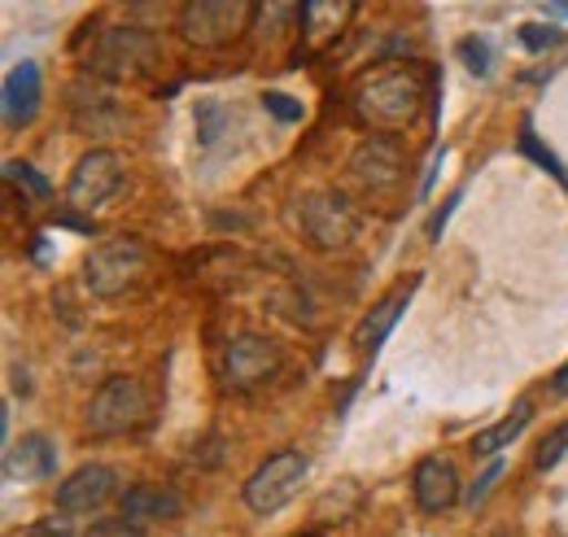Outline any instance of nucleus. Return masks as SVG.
Returning a JSON list of instances; mask_svg holds the SVG:
<instances>
[{
	"mask_svg": "<svg viewBox=\"0 0 568 537\" xmlns=\"http://www.w3.org/2000/svg\"><path fill=\"white\" fill-rule=\"evenodd\" d=\"M284 367V349L263 333H241L223 349V385L232 394H254L267 381H276Z\"/></svg>",
	"mask_w": 568,
	"mask_h": 537,
	"instance_id": "nucleus-5",
	"label": "nucleus"
},
{
	"mask_svg": "<svg viewBox=\"0 0 568 537\" xmlns=\"http://www.w3.org/2000/svg\"><path fill=\"white\" fill-rule=\"evenodd\" d=\"M568 455V424H556L542 442H538V455H534V468L538 472H551L560 459Z\"/></svg>",
	"mask_w": 568,
	"mask_h": 537,
	"instance_id": "nucleus-20",
	"label": "nucleus"
},
{
	"mask_svg": "<svg viewBox=\"0 0 568 537\" xmlns=\"http://www.w3.org/2000/svg\"><path fill=\"white\" fill-rule=\"evenodd\" d=\"M119 507L132 525H153V520H175L184 511V498L171 485H128L119 494Z\"/></svg>",
	"mask_w": 568,
	"mask_h": 537,
	"instance_id": "nucleus-16",
	"label": "nucleus"
},
{
	"mask_svg": "<svg viewBox=\"0 0 568 537\" xmlns=\"http://www.w3.org/2000/svg\"><path fill=\"white\" fill-rule=\"evenodd\" d=\"M27 537H71V525L67 520H40L36 529H27Z\"/></svg>",
	"mask_w": 568,
	"mask_h": 537,
	"instance_id": "nucleus-27",
	"label": "nucleus"
},
{
	"mask_svg": "<svg viewBox=\"0 0 568 537\" xmlns=\"http://www.w3.org/2000/svg\"><path fill=\"white\" fill-rule=\"evenodd\" d=\"M149 267V250H144L136 236H114V241H101L88 259H83V284L92 297H119L128 293Z\"/></svg>",
	"mask_w": 568,
	"mask_h": 537,
	"instance_id": "nucleus-4",
	"label": "nucleus"
},
{
	"mask_svg": "<svg viewBox=\"0 0 568 537\" xmlns=\"http://www.w3.org/2000/svg\"><path fill=\"white\" fill-rule=\"evenodd\" d=\"M551 394H556V398H568V363L551 376Z\"/></svg>",
	"mask_w": 568,
	"mask_h": 537,
	"instance_id": "nucleus-29",
	"label": "nucleus"
},
{
	"mask_svg": "<svg viewBox=\"0 0 568 537\" xmlns=\"http://www.w3.org/2000/svg\"><path fill=\"white\" fill-rule=\"evenodd\" d=\"M529 419H534V398H520V403L511 406V415L507 419H498L495 428H486V433H477L473 437V455H498V450H507L525 428H529Z\"/></svg>",
	"mask_w": 568,
	"mask_h": 537,
	"instance_id": "nucleus-18",
	"label": "nucleus"
},
{
	"mask_svg": "<svg viewBox=\"0 0 568 537\" xmlns=\"http://www.w3.org/2000/svg\"><path fill=\"white\" fill-rule=\"evenodd\" d=\"M416 288H420V275H412L407 284L389 288L381 302H372V311L358 320V328H355V345L363 354H376V349L385 345V336L394 333V324H398V315L407 311V302L416 297Z\"/></svg>",
	"mask_w": 568,
	"mask_h": 537,
	"instance_id": "nucleus-14",
	"label": "nucleus"
},
{
	"mask_svg": "<svg viewBox=\"0 0 568 537\" xmlns=\"http://www.w3.org/2000/svg\"><path fill=\"white\" fill-rule=\"evenodd\" d=\"M4 180H9V184H22V189H27L31 197H40V202L49 197V180L36 175L27 162H4Z\"/></svg>",
	"mask_w": 568,
	"mask_h": 537,
	"instance_id": "nucleus-21",
	"label": "nucleus"
},
{
	"mask_svg": "<svg viewBox=\"0 0 568 537\" xmlns=\"http://www.w3.org/2000/svg\"><path fill=\"white\" fill-rule=\"evenodd\" d=\"M144 419H149V389L136 376H110L92 394L83 428L92 437H123V433H136Z\"/></svg>",
	"mask_w": 568,
	"mask_h": 537,
	"instance_id": "nucleus-3",
	"label": "nucleus"
},
{
	"mask_svg": "<svg viewBox=\"0 0 568 537\" xmlns=\"http://www.w3.org/2000/svg\"><path fill=\"white\" fill-rule=\"evenodd\" d=\"M412 494H416V507L428 511V516H442V511H450L455 503H459V494H464V485H459V472L450 459H442V455H428L416 464V476H412Z\"/></svg>",
	"mask_w": 568,
	"mask_h": 537,
	"instance_id": "nucleus-13",
	"label": "nucleus"
},
{
	"mask_svg": "<svg viewBox=\"0 0 568 537\" xmlns=\"http://www.w3.org/2000/svg\"><path fill=\"white\" fill-rule=\"evenodd\" d=\"M83 537H144V529L132 525L128 516H105V520H92Z\"/></svg>",
	"mask_w": 568,
	"mask_h": 537,
	"instance_id": "nucleus-23",
	"label": "nucleus"
},
{
	"mask_svg": "<svg viewBox=\"0 0 568 537\" xmlns=\"http://www.w3.org/2000/svg\"><path fill=\"white\" fill-rule=\"evenodd\" d=\"M428 74L412 62H381V70H367L351 92V114L372 132H398L412 128L425 110Z\"/></svg>",
	"mask_w": 568,
	"mask_h": 537,
	"instance_id": "nucleus-1",
	"label": "nucleus"
},
{
	"mask_svg": "<svg viewBox=\"0 0 568 537\" xmlns=\"http://www.w3.org/2000/svg\"><path fill=\"white\" fill-rule=\"evenodd\" d=\"M351 171L367 193H389L403 180V149L389 135H363L351 153Z\"/></svg>",
	"mask_w": 568,
	"mask_h": 537,
	"instance_id": "nucleus-10",
	"label": "nucleus"
},
{
	"mask_svg": "<svg viewBox=\"0 0 568 537\" xmlns=\"http://www.w3.org/2000/svg\"><path fill=\"white\" fill-rule=\"evenodd\" d=\"M119 494V472L105 464H83L58 485V507L67 516H92Z\"/></svg>",
	"mask_w": 568,
	"mask_h": 537,
	"instance_id": "nucleus-11",
	"label": "nucleus"
},
{
	"mask_svg": "<svg viewBox=\"0 0 568 537\" xmlns=\"http://www.w3.org/2000/svg\"><path fill=\"white\" fill-rule=\"evenodd\" d=\"M455 205H459V193H455L450 202H446L442 210H437V214H433V223H428V236H433V241L442 236V227H446V219H450V210H455Z\"/></svg>",
	"mask_w": 568,
	"mask_h": 537,
	"instance_id": "nucleus-28",
	"label": "nucleus"
},
{
	"mask_svg": "<svg viewBox=\"0 0 568 537\" xmlns=\"http://www.w3.org/2000/svg\"><path fill=\"white\" fill-rule=\"evenodd\" d=\"M263 105H267V114H276L281 123H302V105H297L293 97H284V92H263Z\"/></svg>",
	"mask_w": 568,
	"mask_h": 537,
	"instance_id": "nucleus-26",
	"label": "nucleus"
},
{
	"mask_svg": "<svg viewBox=\"0 0 568 537\" xmlns=\"http://www.w3.org/2000/svg\"><path fill=\"white\" fill-rule=\"evenodd\" d=\"M302 480H306V459H302V450H276L267 464H258L254 476L241 485V498H245V507H250L254 516H276L281 507H288V503L297 498Z\"/></svg>",
	"mask_w": 568,
	"mask_h": 537,
	"instance_id": "nucleus-6",
	"label": "nucleus"
},
{
	"mask_svg": "<svg viewBox=\"0 0 568 537\" xmlns=\"http://www.w3.org/2000/svg\"><path fill=\"white\" fill-rule=\"evenodd\" d=\"M254 0H189L180 4V36L193 49H227L254 22Z\"/></svg>",
	"mask_w": 568,
	"mask_h": 537,
	"instance_id": "nucleus-2",
	"label": "nucleus"
},
{
	"mask_svg": "<svg viewBox=\"0 0 568 537\" xmlns=\"http://www.w3.org/2000/svg\"><path fill=\"white\" fill-rule=\"evenodd\" d=\"M119 184H123V158L114 149H88L71 171L67 205L71 210H97L119 193Z\"/></svg>",
	"mask_w": 568,
	"mask_h": 537,
	"instance_id": "nucleus-8",
	"label": "nucleus"
},
{
	"mask_svg": "<svg viewBox=\"0 0 568 537\" xmlns=\"http://www.w3.org/2000/svg\"><path fill=\"white\" fill-rule=\"evenodd\" d=\"M498 537H507V534H498Z\"/></svg>",
	"mask_w": 568,
	"mask_h": 537,
	"instance_id": "nucleus-31",
	"label": "nucleus"
},
{
	"mask_svg": "<svg viewBox=\"0 0 568 537\" xmlns=\"http://www.w3.org/2000/svg\"><path fill=\"white\" fill-rule=\"evenodd\" d=\"M520 153H529V158H534V162H538V166H542L547 175H556V180H560V184H565V189H568V171H565V162H560V158H556L551 149H542V144H538V135H534V128H529V123L520 128Z\"/></svg>",
	"mask_w": 568,
	"mask_h": 537,
	"instance_id": "nucleus-19",
	"label": "nucleus"
},
{
	"mask_svg": "<svg viewBox=\"0 0 568 537\" xmlns=\"http://www.w3.org/2000/svg\"><path fill=\"white\" fill-rule=\"evenodd\" d=\"M297 210V223H302V236L315 245V250H342L355 241V210L342 193H306Z\"/></svg>",
	"mask_w": 568,
	"mask_h": 537,
	"instance_id": "nucleus-7",
	"label": "nucleus"
},
{
	"mask_svg": "<svg viewBox=\"0 0 568 537\" xmlns=\"http://www.w3.org/2000/svg\"><path fill=\"white\" fill-rule=\"evenodd\" d=\"M498 476H503V464H490V468L481 472V476H477V485H473V489H468V494H464V507H468V511H477V507H481V503H486V498H490V489H495V480Z\"/></svg>",
	"mask_w": 568,
	"mask_h": 537,
	"instance_id": "nucleus-25",
	"label": "nucleus"
},
{
	"mask_svg": "<svg viewBox=\"0 0 568 537\" xmlns=\"http://www.w3.org/2000/svg\"><path fill=\"white\" fill-rule=\"evenodd\" d=\"M153 67V40L136 31V27H114L101 36L97 53H92V70L110 74V79H128V74H144Z\"/></svg>",
	"mask_w": 568,
	"mask_h": 537,
	"instance_id": "nucleus-9",
	"label": "nucleus"
},
{
	"mask_svg": "<svg viewBox=\"0 0 568 537\" xmlns=\"http://www.w3.org/2000/svg\"><path fill=\"white\" fill-rule=\"evenodd\" d=\"M355 13H358L355 0H306L302 13H297V22H302V53L306 58L324 53L351 27Z\"/></svg>",
	"mask_w": 568,
	"mask_h": 537,
	"instance_id": "nucleus-12",
	"label": "nucleus"
},
{
	"mask_svg": "<svg viewBox=\"0 0 568 537\" xmlns=\"http://www.w3.org/2000/svg\"><path fill=\"white\" fill-rule=\"evenodd\" d=\"M293 537H320V534H293Z\"/></svg>",
	"mask_w": 568,
	"mask_h": 537,
	"instance_id": "nucleus-30",
	"label": "nucleus"
},
{
	"mask_svg": "<svg viewBox=\"0 0 568 537\" xmlns=\"http://www.w3.org/2000/svg\"><path fill=\"white\" fill-rule=\"evenodd\" d=\"M58 472V450L44 433H27L4 450V480H49Z\"/></svg>",
	"mask_w": 568,
	"mask_h": 537,
	"instance_id": "nucleus-17",
	"label": "nucleus"
},
{
	"mask_svg": "<svg viewBox=\"0 0 568 537\" xmlns=\"http://www.w3.org/2000/svg\"><path fill=\"white\" fill-rule=\"evenodd\" d=\"M459 58L468 62V70H473L477 79H486L490 67H495V53H490V44H486V40H459Z\"/></svg>",
	"mask_w": 568,
	"mask_h": 537,
	"instance_id": "nucleus-22",
	"label": "nucleus"
},
{
	"mask_svg": "<svg viewBox=\"0 0 568 537\" xmlns=\"http://www.w3.org/2000/svg\"><path fill=\"white\" fill-rule=\"evenodd\" d=\"M560 40H565V31H556V27H542V22H525L520 27V44L525 49H551Z\"/></svg>",
	"mask_w": 568,
	"mask_h": 537,
	"instance_id": "nucleus-24",
	"label": "nucleus"
},
{
	"mask_svg": "<svg viewBox=\"0 0 568 537\" xmlns=\"http://www.w3.org/2000/svg\"><path fill=\"white\" fill-rule=\"evenodd\" d=\"M0 110H4V128L9 132H22V128L36 123V114H40V67L36 62H18L4 74Z\"/></svg>",
	"mask_w": 568,
	"mask_h": 537,
	"instance_id": "nucleus-15",
	"label": "nucleus"
}]
</instances>
